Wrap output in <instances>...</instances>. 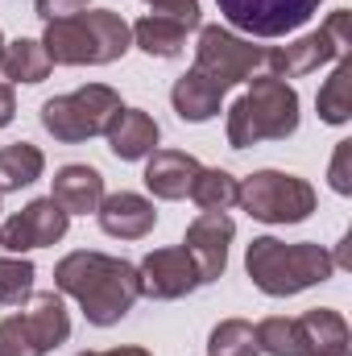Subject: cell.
<instances>
[{"label": "cell", "instance_id": "d4e9b609", "mask_svg": "<svg viewBox=\"0 0 352 356\" xmlns=\"http://www.w3.org/2000/svg\"><path fill=\"white\" fill-rule=\"evenodd\" d=\"M349 88H352V67H349V58H340V67L332 71V79L319 88V99H315V108H319V116L328 124H344L352 116Z\"/></svg>", "mask_w": 352, "mask_h": 356}, {"label": "cell", "instance_id": "836d02e7", "mask_svg": "<svg viewBox=\"0 0 352 356\" xmlns=\"http://www.w3.org/2000/svg\"><path fill=\"white\" fill-rule=\"evenodd\" d=\"M83 356H154L145 348H112V353H83Z\"/></svg>", "mask_w": 352, "mask_h": 356}, {"label": "cell", "instance_id": "4fadbf2b", "mask_svg": "<svg viewBox=\"0 0 352 356\" xmlns=\"http://www.w3.org/2000/svg\"><path fill=\"white\" fill-rule=\"evenodd\" d=\"M95 211H99V228H104L108 236H120V241H141V236L154 228V220H158L154 203L141 199V195H133V191L108 195Z\"/></svg>", "mask_w": 352, "mask_h": 356}, {"label": "cell", "instance_id": "e0dca14e", "mask_svg": "<svg viewBox=\"0 0 352 356\" xmlns=\"http://www.w3.org/2000/svg\"><path fill=\"white\" fill-rule=\"evenodd\" d=\"M303 327V344L307 356H349V323L344 315L328 311V307H315L298 319Z\"/></svg>", "mask_w": 352, "mask_h": 356}, {"label": "cell", "instance_id": "4316f807", "mask_svg": "<svg viewBox=\"0 0 352 356\" xmlns=\"http://www.w3.org/2000/svg\"><path fill=\"white\" fill-rule=\"evenodd\" d=\"M29 294H33V266L0 257V302L4 307H21Z\"/></svg>", "mask_w": 352, "mask_h": 356}, {"label": "cell", "instance_id": "d6a6232c", "mask_svg": "<svg viewBox=\"0 0 352 356\" xmlns=\"http://www.w3.org/2000/svg\"><path fill=\"white\" fill-rule=\"evenodd\" d=\"M332 261H336V269H349L352 266V236L340 241V249H336V257H332Z\"/></svg>", "mask_w": 352, "mask_h": 356}, {"label": "cell", "instance_id": "ba28073f", "mask_svg": "<svg viewBox=\"0 0 352 356\" xmlns=\"http://www.w3.org/2000/svg\"><path fill=\"white\" fill-rule=\"evenodd\" d=\"M265 63V50L220 29V25H203L199 29V46H195V67L203 79H211L216 88H232V83H245L257 67Z\"/></svg>", "mask_w": 352, "mask_h": 356}, {"label": "cell", "instance_id": "5bb4252c", "mask_svg": "<svg viewBox=\"0 0 352 356\" xmlns=\"http://www.w3.org/2000/svg\"><path fill=\"white\" fill-rule=\"evenodd\" d=\"M104 137H108V145H112V154H116L120 162H141V158H150L154 145H158V124H154V116L141 112V108H120Z\"/></svg>", "mask_w": 352, "mask_h": 356}, {"label": "cell", "instance_id": "8fae6325", "mask_svg": "<svg viewBox=\"0 0 352 356\" xmlns=\"http://www.w3.org/2000/svg\"><path fill=\"white\" fill-rule=\"evenodd\" d=\"M232 236H237V224H232L224 211H203V216L186 228L182 249L191 253V261L199 269V286H203V282H216V277L224 273Z\"/></svg>", "mask_w": 352, "mask_h": 356}, {"label": "cell", "instance_id": "6da1fadb", "mask_svg": "<svg viewBox=\"0 0 352 356\" xmlns=\"http://www.w3.org/2000/svg\"><path fill=\"white\" fill-rule=\"evenodd\" d=\"M54 286L63 294H71L88 323L95 327H112L120 323L133 302L141 298V286H137V266L120 261V257H104V253H71L54 266Z\"/></svg>", "mask_w": 352, "mask_h": 356}, {"label": "cell", "instance_id": "7c38bea8", "mask_svg": "<svg viewBox=\"0 0 352 356\" xmlns=\"http://www.w3.org/2000/svg\"><path fill=\"white\" fill-rule=\"evenodd\" d=\"M137 286L145 298H182L199 286V269L191 261L186 249H154L141 266H137Z\"/></svg>", "mask_w": 352, "mask_h": 356}, {"label": "cell", "instance_id": "277c9868", "mask_svg": "<svg viewBox=\"0 0 352 356\" xmlns=\"http://www.w3.org/2000/svg\"><path fill=\"white\" fill-rule=\"evenodd\" d=\"M298 129V91L286 79L262 75L228 108V145L249 149L257 141H286Z\"/></svg>", "mask_w": 352, "mask_h": 356}, {"label": "cell", "instance_id": "7402d4cb", "mask_svg": "<svg viewBox=\"0 0 352 356\" xmlns=\"http://www.w3.org/2000/svg\"><path fill=\"white\" fill-rule=\"evenodd\" d=\"M50 58H46V46L33 42V38H17L13 46H4V58H0V71L13 79V83H42L50 75Z\"/></svg>", "mask_w": 352, "mask_h": 356}, {"label": "cell", "instance_id": "e575fe53", "mask_svg": "<svg viewBox=\"0 0 352 356\" xmlns=\"http://www.w3.org/2000/svg\"><path fill=\"white\" fill-rule=\"evenodd\" d=\"M0 58H4V38H0Z\"/></svg>", "mask_w": 352, "mask_h": 356}, {"label": "cell", "instance_id": "3957f363", "mask_svg": "<svg viewBox=\"0 0 352 356\" xmlns=\"http://www.w3.org/2000/svg\"><path fill=\"white\" fill-rule=\"evenodd\" d=\"M245 269L253 286L269 298H290L307 286H319L336 273V261L319 245H282L273 236H257L245 253Z\"/></svg>", "mask_w": 352, "mask_h": 356}, {"label": "cell", "instance_id": "30bf717a", "mask_svg": "<svg viewBox=\"0 0 352 356\" xmlns=\"http://www.w3.org/2000/svg\"><path fill=\"white\" fill-rule=\"evenodd\" d=\"M67 224H71V216L54 199H33L25 211H17L13 220L0 224V249H8V253L46 249L67 236Z\"/></svg>", "mask_w": 352, "mask_h": 356}, {"label": "cell", "instance_id": "83f0119b", "mask_svg": "<svg viewBox=\"0 0 352 356\" xmlns=\"http://www.w3.org/2000/svg\"><path fill=\"white\" fill-rule=\"evenodd\" d=\"M0 356H46L38 348V340L25 327V315H8L0 323Z\"/></svg>", "mask_w": 352, "mask_h": 356}, {"label": "cell", "instance_id": "52a82bcc", "mask_svg": "<svg viewBox=\"0 0 352 356\" xmlns=\"http://www.w3.org/2000/svg\"><path fill=\"white\" fill-rule=\"evenodd\" d=\"M344 50H349V8H336L315 33L278 50H265V67L273 71V79H298V75L319 71L323 63L344 58Z\"/></svg>", "mask_w": 352, "mask_h": 356}, {"label": "cell", "instance_id": "4dcf8cb0", "mask_svg": "<svg viewBox=\"0 0 352 356\" xmlns=\"http://www.w3.org/2000/svg\"><path fill=\"white\" fill-rule=\"evenodd\" d=\"M352 141H340L336 145V158H332V191L340 195H352Z\"/></svg>", "mask_w": 352, "mask_h": 356}, {"label": "cell", "instance_id": "44dd1931", "mask_svg": "<svg viewBox=\"0 0 352 356\" xmlns=\"http://www.w3.org/2000/svg\"><path fill=\"white\" fill-rule=\"evenodd\" d=\"M42 170H46V158H42V149H38V145H29V141L4 145V149H0V195L21 191V186H29V182H38Z\"/></svg>", "mask_w": 352, "mask_h": 356}, {"label": "cell", "instance_id": "603a6c76", "mask_svg": "<svg viewBox=\"0 0 352 356\" xmlns=\"http://www.w3.org/2000/svg\"><path fill=\"white\" fill-rule=\"evenodd\" d=\"M191 199L203 211H228L241 199V182L228 175V170H199L195 182H191Z\"/></svg>", "mask_w": 352, "mask_h": 356}, {"label": "cell", "instance_id": "ac0fdd59", "mask_svg": "<svg viewBox=\"0 0 352 356\" xmlns=\"http://www.w3.org/2000/svg\"><path fill=\"white\" fill-rule=\"evenodd\" d=\"M25 327H29V336L38 340V348L50 353V348H58V344L71 336V315H67L63 298L50 290V294H38V298H33V307L25 311Z\"/></svg>", "mask_w": 352, "mask_h": 356}, {"label": "cell", "instance_id": "9a60e30c", "mask_svg": "<svg viewBox=\"0 0 352 356\" xmlns=\"http://www.w3.org/2000/svg\"><path fill=\"white\" fill-rule=\"evenodd\" d=\"M199 170L203 166L191 154H182V149H154L150 162H145V186L158 199H186Z\"/></svg>", "mask_w": 352, "mask_h": 356}, {"label": "cell", "instance_id": "cb8c5ba5", "mask_svg": "<svg viewBox=\"0 0 352 356\" xmlns=\"http://www.w3.org/2000/svg\"><path fill=\"white\" fill-rule=\"evenodd\" d=\"M253 336H257V353H269V356H307V344H303V327H298V319H282V315L262 319V323L253 327Z\"/></svg>", "mask_w": 352, "mask_h": 356}, {"label": "cell", "instance_id": "f546056e", "mask_svg": "<svg viewBox=\"0 0 352 356\" xmlns=\"http://www.w3.org/2000/svg\"><path fill=\"white\" fill-rule=\"evenodd\" d=\"M145 4H154V13H162V17L182 21L186 29L199 25V0H145Z\"/></svg>", "mask_w": 352, "mask_h": 356}, {"label": "cell", "instance_id": "ffe728a7", "mask_svg": "<svg viewBox=\"0 0 352 356\" xmlns=\"http://www.w3.org/2000/svg\"><path fill=\"white\" fill-rule=\"evenodd\" d=\"M133 42L145 54H154V58H175V54H182V46H186V25L175 21V17L150 13V17H141L133 25Z\"/></svg>", "mask_w": 352, "mask_h": 356}, {"label": "cell", "instance_id": "1f68e13d", "mask_svg": "<svg viewBox=\"0 0 352 356\" xmlns=\"http://www.w3.org/2000/svg\"><path fill=\"white\" fill-rule=\"evenodd\" d=\"M17 116V95H13V83H0V129Z\"/></svg>", "mask_w": 352, "mask_h": 356}, {"label": "cell", "instance_id": "f1b7e54d", "mask_svg": "<svg viewBox=\"0 0 352 356\" xmlns=\"http://www.w3.org/2000/svg\"><path fill=\"white\" fill-rule=\"evenodd\" d=\"M91 0H33V8H38V17L50 25V21H67V17H79V13H88Z\"/></svg>", "mask_w": 352, "mask_h": 356}, {"label": "cell", "instance_id": "9c48e42d", "mask_svg": "<svg viewBox=\"0 0 352 356\" xmlns=\"http://www.w3.org/2000/svg\"><path fill=\"white\" fill-rule=\"evenodd\" d=\"M224 21L253 38H282L307 25L319 8V0H216Z\"/></svg>", "mask_w": 352, "mask_h": 356}, {"label": "cell", "instance_id": "2e32d148", "mask_svg": "<svg viewBox=\"0 0 352 356\" xmlns=\"http://www.w3.org/2000/svg\"><path fill=\"white\" fill-rule=\"evenodd\" d=\"M50 199L67 216H88V211H95L104 203V178H99V170H91V166H63L54 175Z\"/></svg>", "mask_w": 352, "mask_h": 356}, {"label": "cell", "instance_id": "5b68a950", "mask_svg": "<svg viewBox=\"0 0 352 356\" xmlns=\"http://www.w3.org/2000/svg\"><path fill=\"white\" fill-rule=\"evenodd\" d=\"M120 112V95L104 83H88V88L71 91V95H54L42 104V124L54 141H88V137H99L108 133V124L116 120Z\"/></svg>", "mask_w": 352, "mask_h": 356}, {"label": "cell", "instance_id": "484cf974", "mask_svg": "<svg viewBox=\"0 0 352 356\" xmlns=\"http://www.w3.org/2000/svg\"><path fill=\"white\" fill-rule=\"evenodd\" d=\"M207 356H257V336L253 323L245 319H224L211 340H207Z\"/></svg>", "mask_w": 352, "mask_h": 356}, {"label": "cell", "instance_id": "8992f818", "mask_svg": "<svg viewBox=\"0 0 352 356\" xmlns=\"http://www.w3.org/2000/svg\"><path fill=\"white\" fill-rule=\"evenodd\" d=\"M253 220L262 224H298L315 211V191L311 182L282 170H257L253 178L241 182V199H237Z\"/></svg>", "mask_w": 352, "mask_h": 356}, {"label": "cell", "instance_id": "7a4b0ae2", "mask_svg": "<svg viewBox=\"0 0 352 356\" xmlns=\"http://www.w3.org/2000/svg\"><path fill=\"white\" fill-rule=\"evenodd\" d=\"M42 46L46 58L58 67H108L133 46V29L125 25L120 13L91 8L67 21H50Z\"/></svg>", "mask_w": 352, "mask_h": 356}, {"label": "cell", "instance_id": "d6986e66", "mask_svg": "<svg viewBox=\"0 0 352 356\" xmlns=\"http://www.w3.org/2000/svg\"><path fill=\"white\" fill-rule=\"evenodd\" d=\"M170 99H175V112L182 120H211L216 112H220V99H224V88H216L211 79H203L199 71H186L182 79L175 83L170 91Z\"/></svg>", "mask_w": 352, "mask_h": 356}]
</instances>
